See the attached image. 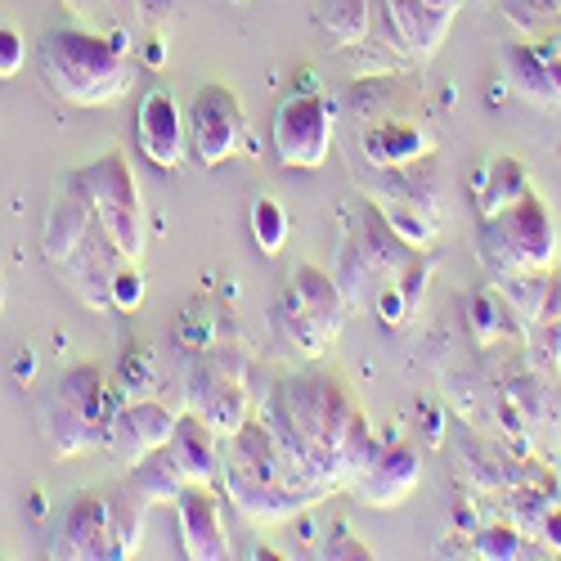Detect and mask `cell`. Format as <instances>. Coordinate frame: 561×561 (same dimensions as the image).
I'll return each mask as SVG.
<instances>
[{
  "instance_id": "cell-9",
  "label": "cell",
  "mask_w": 561,
  "mask_h": 561,
  "mask_svg": "<svg viewBox=\"0 0 561 561\" xmlns=\"http://www.w3.org/2000/svg\"><path fill=\"white\" fill-rule=\"evenodd\" d=\"M64 184L72 194L85 198V207L95 211V220L104 225L108 239L122 248L126 261L145 256V207H139L135 171H130V162L122 153H104L95 162L68 171Z\"/></svg>"
},
{
  "instance_id": "cell-17",
  "label": "cell",
  "mask_w": 561,
  "mask_h": 561,
  "mask_svg": "<svg viewBox=\"0 0 561 561\" xmlns=\"http://www.w3.org/2000/svg\"><path fill=\"white\" fill-rule=\"evenodd\" d=\"M417 481H423V458H417V449L409 440H396L373 454V462L359 472L351 494L368 507H396L417 490Z\"/></svg>"
},
{
  "instance_id": "cell-7",
  "label": "cell",
  "mask_w": 561,
  "mask_h": 561,
  "mask_svg": "<svg viewBox=\"0 0 561 561\" xmlns=\"http://www.w3.org/2000/svg\"><path fill=\"white\" fill-rule=\"evenodd\" d=\"M477 256L494 274H522V270H552L561 256V233L552 207L530 190L499 216H481L477 229Z\"/></svg>"
},
{
  "instance_id": "cell-37",
  "label": "cell",
  "mask_w": 561,
  "mask_h": 561,
  "mask_svg": "<svg viewBox=\"0 0 561 561\" xmlns=\"http://www.w3.org/2000/svg\"><path fill=\"white\" fill-rule=\"evenodd\" d=\"M319 557H373V548L337 530V539H329V543H323V548H319Z\"/></svg>"
},
{
  "instance_id": "cell-30",
  "label": "cell",
  "mask_w": 561,
  "mask_h": 561,
  "mask_svg": "<svg viewBox=\"0 0 561 561\" xmlns=\"http://www.w3.org/2000/svg\"><path fill=\"white\" fill-rule=\"evenodd\" d=\"M252 239H256V248H261L265 256L284 252V243H288V207L278 203V198L261 194V198L252 203Z\"/></svg>"
},
{
  "instance_id": "cell-21",
  "label": "cell",
  "mask_w": 561,
  "mask_h": 561,
  "mask_svg": "<svg viewBox=\"0 0 561 561\" xmlns=\"http://www.w3.org/2000/svg\"><path fill=\"white\" fill-rule=\"evenodd\" d=\"M359 149L368 167H404L432 153V130H423L417 122L404 117H387V122H373L359 135Z\"/></svg>"
},
{
  "instance_id": "cell-19",
  "label": "cell",
  "mask_w": 561,
  "mask_h": 561,
  "mask_svg": "<svg viewBox=\"0 0 561 561\" xmlns=\"http://www.w3.org/2000/svg\"><path fill=\"white\" fill-rule=\"evenodd\" d=\"M382 5H387L391 45H396L400 55H409V59H432L440 45H445L454 19H458L449 10L427 5V0H382Z\"/></svg>"
},
{
  "instance_id": "cell-39",
  "label": "cell",
  "mask_w": 561,
  "mask_h": 561,
  "mask_svg": "<svg viewBox=\"0 0 561 561\" xmlns=\"http://www.w3.org/2000/svg\"><path fill=\"white\" fill-rule=\"evenodd\" d=\"M427 5H436V10H449V14H458V10H462V0H427Z\"/></svg>"
},
{
  "instance_id": "cell-34",
  "label": "cell",
  "mask_w": 561,
  "mask_h": 561,
  "mask_svg": "<svg viewBox=\"0 0 561 561\" xmlns=\"http://www.w3.org/2000/svg\"><path fill=\"white\" fill-rule=\"evenodd\" d=\"M108 306L113 310H139L145 306V274H139V261H126L113 278V293H108Z\"/></svg>"
},
{
  "instance_id": "cell-14",
  "label": "cell",
  "mask_w": 561,
  "mask_h": 561,
  "mask_svg": "<svg viewBox=\"0 0 561 561\" xmlns=\"http://www.w3.org/2000/svg\"><path fill=\"white\" fill-rule=\"evenodd\" d=\"M175 409H167L162 400L145 396V400H126L113 409V423H108V436H104V449L122 462V467H135L145 454L162 449L171 440V427H175Z\"/></svg>"
},
{
  "instance_id": "cell-18",
  "label": "cell",
  "mask_w": 561,
  "mask_h": 561,
  "mask_svg": "<svg viewBox=\"0 0 561 561\" xmlns=\"http://www.w3.org/2000/svg\"><path fill=\"white\" fill-rule=\"evenodd\" d=\"M175 522H180V548L194 561H225L229 535L220 522V499L211 485H184L175 499Z\"/></svg>"
},
{
  "instance_id": "cell-16",
  "label": "cell",
  "mask_w": 561,
  "mask_h": 561,
  "mask_svg": "<svg viewBox=\"0 0 561 561\" xmlns=\"http://www.w3.org/2000/svg\"><path fill=\"white\" fill-rule=\"evenodd\" d=\"M55 557L68 561H95L113 557V526H108V499L104 494H72L59 512L55 530Z\"/></svg>"
},
{
  "instance_id": "cell-32",
  "label": "cell",
  "mask_w": 561,
  "mask_h": 561,
  "mask_svg": "<svg viewBox=\"0 0 561 561\" xmlns=\"http://www.w3.org/2000/svg\"><path fill=\"white\" fill-rule=\"evenodd\" d=\"M477 557L490 561H512V557H526V539L517 526H485L477 535Z\"/></svg>"
},
{
  "instance_id": "cell-20",
  "label": "cell",
  "mask_w": 561,
  "mask_h": 561,
  "mask_svg": "<svg viewBox=\"0 0 561 561\" xmlns=\"http://www.w3.org/2000/svg\"><path fill=\"white\" fill-rule=\"evenodd\" d=\"M167 454L175 458V467L184 472V481H190V485H211V481H220V445H216V432L203 423L194 409L175 417L171 440H167Z\"/></svg>"
},
{
  "instance_id": "cell-28",
  "label": "cell",
  "mask_w": 561,
  "mask_h": 561,
  "mask_svg": "<svg viewBox=\"0 0 561 561\" xmlns=\"http://www.w3.org/2000/svg\"><path fill=\"white\" fill-rule=\"evenodd\" d=\"M503 72H507V81H512L517 95H526L535 104H552L543 50H535V45H507L503 50Z\"/></svg>"
},
{
  "instance_id": "cell-13",
  "label": "cell",
  "mask_w": 561,
  "mask_h": 561,
  "mask_svg": "<svg viewBox=\"0 0 561 561\" xmlns=\"http://www.w3.org/2000/svg\"><path fill=\"white\" fill-rule=\"evenodd\" d=\"M122 265H126L122 248L108 239L104 225L95 220L85 239L77 243V252H72L64 265H55V274L64 278V288L77 293L81 306H90V310H113V306H108V293H113V278H117Z\"/></svg>"
},
{
  "instance_id": "cell-27",
  "label": "cell",
  "mask_w": 561,
  "mask_h": 561,
  "mask_svg": "<svg viewBox=\"0 0 561 561\" xmlns=\"http://www.w3.org/2000/svg\"><path fill=\"white\" fill-rule=\"evenodd\" d=\"M373 14L378 5L373 0H319V23L329 32L337 45H364L368 32H373Z\"/></svg>"
},
{
  "instance_id": "cell-26",
  "label": "cell",
  "mask_w": 561,
  "mask_h": 561,
  "mask_svg": "<svg viewBox=\"0 0 561 561\" xmlns=\"http://www.w3.org/2000/svg\"><path fill=\"white\" fill-rule=\"evenodd\" d=\"M557 270V265H552ZM552 270H522V274H499V297L503 306L517 314L526 329L539 319L543 301H548V288H552Z\"/></svg>"
},
{
  "instance_id": "cell-24",
  "label": "cell",
  "mask_w": 561,
  "mask_h": 561,
  "mask_svg": "<svg viewBox=\"0 0 561 561\" xmlns=\"http://www.w3.org/2000/svg\"><path fill=\"white\" fill-rule=\"evenodd\" d=\"M126 485H130V494L145 503V507H158V503H175L180 499V490L190 485L184 481V472L175 467V458L167 454V445L162 449H153V454H145L135 467H126Z\"/></svg>"
},
{
  "instance_id": "cell-33",
  "label": "cell",
  "mask_w": 561,
  "mask_h": 561,
  "mask_svg": "<svg viewBox=\"0 0 561 561\" xmlns=\"http://www.w3.org/2000/svg\"><path fill=\"white\" fill-rule=\"evenodd\" d=\"M499 10L507 14V23H517L522 32H539L557 19V0H499Z\"/></svg>"
},
{
  "instance_id": "cell-29",
  "label": "cell",
  "mask_w": 561,
  "mask_h": 561,
  "mask_svg": "<svg viewBox=\"0 0 561 561\" xmlns=\"http://www.w3.org/2000/svg\"><path fill=\"white\" fill-rule=\"evenodd\" d=\"M108 526H113V557H135L145 535V503L130 494V485L108 494Z\"/></svg>"
},
{
  "instance_id": "cell-15",
  "label": "cell",
  "mask_w": 561,
  "mask_h": 561,
  "mask_svg": "<svg viewBox=\"0 0 561 561\" xmlns=\"http://www.w3.org/2000/svg\"><path fill=\"white\" fill-rule=\"evenodd\" d=\"M135 145L153 167L162 171H175L190 153V130H184V113L175 104V95L167 85H153L145 90L139 100V117H135Z\"/></svg>"
},
{
  "instance_id": "cell-42",
  "label": "cell",
  "mask_w": 561,
  "mask_h": 561,
  "mask_svg": "<svg viewBox=\"0 0 561 561\" xmlns=\"http://www.w3.org/2000/svg\"><path fill=\"white\" fill-rule=\"evenodd\" d=\"M229 5H243V0H229Z\"/></svg>"
},
{
  "instance_id": "cell-40",
  "label": "cell",
  "mask_w": 561,
  "mask_h": 561,
  "mask_svg": "<svg viewBox=\"0 0 561 561\" xmlns=\"http://www.w3.org/2000/svg\"><path fill=\"white\" fill-rule=\"evenodd\" d=\"M64 5H68V10H72V14H85V10H90V5H95V0H64Z\"/></svg>"
},
{
  "instance_id": "cell-5",
  "label": "cell",
  "mask_w": 561,
  "mask_h": 561,
  "mask_svg": "<svg viewBox=\"0 0 561 561\" xmlns=\"http://www.w3.org/2000/svg\"><path fill=\"white\" fill-rule=\"evenodd\" d=\"M364 198L400 233L409 248H432L440 233V167L436 158H417L404 167L359 171Z\"/></svg>"
},
{
  "instance_id": "cell-8",
  "label": "cell",
  "mask_w": 561,
  "mask_h": 561,
  "mask_svg": "<svg viewBox=\"0 0 561 561\" xmlns=\"http://www.w3.org/2000/svg\"><path fill=\"white\" fill-rule=\"evenodd\" d=\"M417 248H409L400 233L378 216V207L368 211L364 225H355L342 248H337V288L346 297V310H364L378 301L391 284H400L404 270L417 261Z\"/></svg>"
},
{
  "instance_id": "cell-25",
  "label": "cell",
  "mask_w": 561,
  "mask_h": 561,
  "mask_svg": "<svg viewBox=\"0 0 561 561\" xmlns=\"http://www.w3.org/2000/svg\"><path fill=\"white\" fill-rule=\"evenodd\" d=\"M526 351H530L535 373H543V378H552V373L561 368V265L552 270L548 301H543L539 319L530 323V333H526Z\"/></svg>"
},
{
  "instance_id": "cell-10",
  "label": "cell",
  "mask_w": 561,
  "mask_h": 561,
  "mask_svg": "<svg viewBox=\"0 0 561 561\" xmlns=\"http://www.w3.org/2000/svg\"><path fill=\"white\" fill-rule=\"evenodd\" d=\"M270 149L278 167L293 171H314L333 153V113L314 90H297V95L278 100L274 122H270Z\"/></svg>"
},
{
  "instance_id": "cell-1",
  "label": "cell",
  "mask_w": 561,
  "mask_h": 561,
  "mask_svg": "<svg viewBox=\"0 0 561 561\" xmlns=\"http://www.w3.org/2000/svg\"><path fill=\"white\" fill-rule=\"evenodd\" d=\"M261 423L270 427L284 462L319 499H329L333 490H351L373 454L382 449L355 396L337 378L314 368L288 373L270 387Z\"/></svg>"
},
{
  "instance_id": "cell-22",
  "label": "cell",
  "mask_w": 561,
  "mask_h": 561,
  "mask_svg": "<svg viewBox=\"0 0 561 561\" xmlns=\"http://www.w3.org/2000/svg\"><path fill=\"white\" fill-rule=\"evenodd\" d=\"M90 225H95V211L85 207L81 194H72L64 184V190L55 194V203H50V211H45V229H41V256L50 261V270L64 265L77 252V243L90 233Z\"/></svg>"
},
{
  "instance_id": "cell-4",
  "label": "cell",
  "mask_w": 561,
  "mask_h": 561,
  "mask_svg": "<svg viewBox=\"0 0 561 561\" xmlns=\"http://www.w3.org/2000/svg\"><path fill=\"white\" fill-rule=\"evenodd\" d=\"M113 396L95 364H72L41 391V432L59 458L104 445L113 423Z\"/></svg>"
},
{
  "instance_id": "cell-11",
  "label": "cell",
  "mask_w": 561,
  "mask_h": 561,
  "mask_svg": "<svg viewBox=\"0 0 561 561\" xmlns=\"http://www.w3.org/2000/svg\"><path fill=\"white\" fill-rule=\"evenodd\" d=\"M184 130H190V153L203 167H225L233 153H239L243 135H248V117L243 104L229 85L207 81L194 90L190 113H184Z\"/></svg>"
},
{
  "instance_id": "cell-35",
  "label": "cell",
  "mask_w": 561,
  "mask_h": 561,
  "mask_svg": "<svg viewBox=\"0 0 561 561\" xmlns=\"http://www.w3.org/2000/svg\"><path fill=\"white\" fill-rule=\"evenodd\" d=\"M23 64H27V45H23V36H19L14 27H0V81L19 77Z\"/></svg>"
},
{
  "instance_id": "cell-23",
  "label": "cell",
  "mask_w": 561,
  "mask_h": 561,
  "mask_svg": "<svg viewBox=\"0 0 561 561\" xmlns=\"http://www.w3.org/2000/svg\"><path fill=\"white\" fill-rule=\"evenodd\" d=\"M530 190L535 184H530V175H526V167L517 158H490L481 167V175H477V211L481 216H499L517 198H526Z\"/></svg>"
},
{
  "instance_id": "cell-12",
  "label": "cell",
  "mask_w": 561,
  "mask_h": 561,
  "mask_svg": "<svg viewBox=\"0 0 561 561\" xmlns=\"http://www.w3.org/2000/svg\"><path fill=\"white\" fill-rule=\"evenodd\" d=\"M184 396H190V409L216 436H233L252 417L248 413V391H243V368L229 373L225 355L198 359L190 368V387H184Z\"/></svg>"
},
{
  "instance_id": "cell-3",
  "label": "cell",
  "mask_w": 561,
  "mask_h": 561,
  "mask_svg": "<svg viewBox=\"0 0 561 561\" xmlns=\"http://www.w3.org/2000/svg\"><path fill=\"white\" fill-rule=\"evenodd\" d=\"M36 68L41 81L77 108L117 104L135 81V59L126 55V45L117 36H100L85 27L45 32L36 45Z\"/></svg>"
},
{
  "instance_id": "cell-6",
  "label": "cell",
  "mask_w": 561,
  "mask_h": 561,
  "mask_svg": "<svg viewBox=\"0 0 561 561\" xmlns=\"http://www.w3.org/2000/svg\"><path fill=\"white\" fill-rule=\"evenodd\" d=\"M346 297L337 288V278L329 270L314 265H293L284 288H278V301L270 310L274 329L288 337L293 351H301L306 359H319L329 351L346 323Z\"/></svg>"
},
{
  "instance_id": "cell-2",
  "label": "cell",
  "mask_w": 561,
  "mask_h": 561,
  "mask_svg": "<svg viewBox=\"0 0 561 561\" xmlns=\"http://www.w3.org/2000/svg\"><path fill=\"white\" fill-rule=\"evenodd\" d=\"M220 485H225V499L239 507V517H248L252 526H278L319 503V494L284 462L261 417H248L239 432L225 436Z\"/></svg>"
},
{
  "instance_id": "cell-36",
  "label": "cell",
  "mask_w": 561,
  "mask_h": 561,
  "mask_svg": "<svg viewBox=\"0 0 561 561\" xmlns=\"http://www.w3.org/2000/svg\"><path fill=\"white\" fill-rule=\"evenodd\" d=\"M539 539H543L552 552H561V503H548V507H543V517H539Z\"/></svg>"
},
{
  "instance_id": "cell-38",
  "label": "cell",
  "mask_w": 561,
  "mask_h": 561,
  "mask_svg": "<svg viewBox=\"0 0 561 561\" xmlns=\"http://www.w3.org/2000/svg\"><path fill=\"white\" fill-rule=\"evenodd\" d=\"M543 64H548V90H552V104H561V55L552 50H543Z\"/></svg>"
},
{
  "instance_id": "cell-41",
  "label": "cell",
  "mask_w": 561,
  "mask_h": 561,
  "mask_svg": "<svg viewBox=\"0 0 561 561\" xmlns=\"http://www.w3.org/2000/svg\"><path fill=\"white\" fill-rule=\"evenodd\" d=\"M557 485H561V454H557Z\"/></svg>"
},
{
  "instance_id": "cell-31",
  "label": "cell",
  "mask_w": 561,
  "mask_h": 561,
  "mask_svg": "<svg viewBox=\"0 0 561 561\" xmlns=\"http://www.w3.org/2000/svg\"><path fill=\"white\" fill-rule=\"evenodd\" d=\"M117 382H122L126 400H145V396H153V387H158L153 359H149L145 351H130V355H122V373H117Z\"/></svg>"
}]
</instances>
